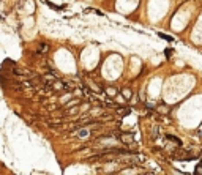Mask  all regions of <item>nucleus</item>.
I'll return each instance as SVG.
<instances>
[{
  "instance_id": "1",
  "label": "nucleus",
  "mask_w": 202,
  "mask_h": 175,
  "mask_svg": "<svg viewBox=\"0 0 202 175\" xmlns=\"http://www.w3.org/2000/svg\"><path fill=\"white\" fill-rule=\"evenodd\" d=\"M166 139H167V140H172V142H175L177 145H182V140L177 139V137H174V136H166Z\"/></svg>"
},
{
  "instance_id": "3",
  "label": "nucleus",
  "mask_w": 202,
  "mask_h": 175,
  "mask_svg": "<svg viewBox=\"0 0 202 175\" xmlns=\"http://www.w3.org/2000/svg\"><path fill=\"white\" fill-rule=\"evenodd\" d=\"M158 35L161 36V38H164V39H167V41H172V36H169V35H164V33H158Z\"/></svg>"
},
{
  "instance_id": "5",
  "label": "nucleus",
  "mask_w": 202,
  "mask_h": 175,
  "mask_svg": "<svg viewBox=\"0 0 202 175\" xmlns=\"http://www.w3.org/2000/svg\"><path fill=\"white\" fill-rule=\"evenodd\" d=\"M123 96H125V98L128 99V98L131 96V92H130V90H126V89H125V90H123Z\"/></svg>"
},
{
  "instance_id": "2",
  "label": "nucleus",
  "mask_w": 202,
  "mask_h": 175,
  "mask_svg": "<svg viewBox=\"0 0 202 175\" xmlns=\"http://www.w3.org/2000/svg\"><path fill=\"white\" fill-rule=\"evenodd\" d=\"M133 134H128V136H125V134H123V136H122V140H123V142H133Z\"/></svg>"
},
{
  "instance_id": "4",
  "label": "nucleus",
  "mask_w": 202,
  "mask_h": 175,
  "mask_svg": "<svg viewBox=\"0 0 202 175\" xmlns=\"http://www.w3.org/2000/svg\"><path fill=\"white\" fill-rule=\"evenodd\" d=\"M106 92H107V95H109V96H114V95L117 93V90H115V89H107Z\"/></svg>"
},
{
  "instance_id": "6",
  "label": "nucleus",
  "mask_w": 202,
  "mask_h": 175,
  "mask_svg": "<svg viewBox=\"0 0 202 175\" xmlns=\"http://www.w3.org/2000/svg\"><path fill=\"white\" fill-rule=\"evenodd\" d=\"M197 167H201V169H202V161H201V164H199V166H197Z\"/></svg>"
}]
</instances>
